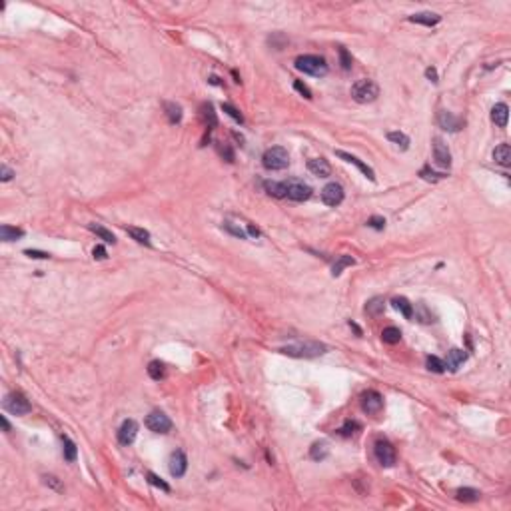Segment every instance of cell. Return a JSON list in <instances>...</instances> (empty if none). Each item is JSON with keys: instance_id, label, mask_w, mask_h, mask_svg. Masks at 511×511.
<instances>
[{"instance_id": "6da1fadb", "label": "cell", "mask_w": 511, "mask_h": 511, "mask_svg": "<svg viewBox=\"0 0 511 511\" xmlns=\"http://www.w3.org/2000/svg\"><path fill=\"white\" fill-rule=\"evenodd\" d=\"M296 68L304 74H310V76H316V78H322L328 74V64L322 56H316V54H306V56H300L296 60Z\"/></svg>"}, {"instance_id": "7a4b0ae2", "label": "cell", "mask_w": 511, "mask_h": 511, "mask_svg": "<svg viewBox=\"0 0 511 511\" xmlns=\"http://www.w3.org/2000/svg\"><path fill=\"white\" fill-rule=\"evenodd\" d=\"M326 351H328V345L320 341H304V343L282 347V353L292 357H318V355H324Z\"/></svg>"}, {"instance_id": "3957f363", "label": "cell", "mask_w": 511, "mask_h": 511, "mask_svg": "<svg viewBox=\"0 0 511 511\" xmlns=\"http://www.w3.org/2000/svg\"><path fill=\"white\" fill-rule=\"evenodd\" d=\"M377 96H379V86L369 78L357 80L351 86V98L359 104H369V102L377 100Z\"/></svg>"}, {"instance_id": "277c9868", "label": "cell", "mask_w": 511, "mask_h": 511, "mask_svg": "<svg viewBox=\"0 0 511 511\" xmlns=\"http://www.w3.org/2000/svg\"><path fill=\"white\" fill-rule=\"evenodd\" d=\"M262 164L266 170H286L290 164V156L288 150L282 146H272L264 152L262 156Z\"/></svg>"}, {"instance_id": "5b68a950", "label": "cell", "mask_w": 511, "mask_h": 511, "mask_svg": "<svg viewBox=\"0 0 511 511\" xmlns=\"http://www.w3.org/2000/svg\"><path fill=\"white\" fill-rule=\"evenodd\" d=\"M4 410L10 412L12 416H26V414H30L32 406H30V402L26 400L24 394L12 392V394H8V396L4 398Z\"/></svg>"}, {"instance_id": "8992f818", "label": "cell", "mask_w": 511, "mask_h": 511, "mask_svg": "<svg viewBox=\"0 0 511 511\" xmlns=\"http://www.w3.org/2000/svg\"><path fill=\"white\" fill-rule=\"evenodd\" d=\"M373 453H375V459L381 467H394L396 465V449L390 441L386 439H377L375 445H373Z\"/></svg>"}, {"instance_id": "52a82bcc", "label": "cell", "mask_w": 511, "mask_h": 511, "mask_svg": "<svg viewBox=\"0 0 511 511\" xmlns=\"http://www.w3.org/2000/svg\"><path fill=\"white\" fill-rule=\"evenodd\" d=\"M284 184H286V198H290L294 202H304V200H308L312 196V188L306 182H302V180L294 178V180H288Z\"/></svg>"}, {"instance_id": "ba28073f", "label": "cell", "mask_w": 511, "mask_h": 511, "mask_svg": "<svg viewBox=\"0 0 511 511\" xmlns=\"http://www.w3.org/2000/svg\"><path fill=\"white\" fill-rule=\"evenodd\" d=\"M361 410H363L365 414H369V416L379 414V412L383 410V398H381V394L375 392V390L363 392V394H361Z\"/></svg>"}, {"instance_id": "9c48e42d", "label": "cell", "mask_w": 511, "mask_h": 511, "mask_svg": "<svg viewBox=\"0 0 511 511\" xmlns=\"http://www.w3.org/2000/svg\"><path fill=\"white\" fill-rule=\"evenodd\" d=\"M146 427L154 433H168L172 429V422L166 414L162 412H152L148 418H146Z\"/></svg>"}, {"instance_id": "30bf717a", "label": "cell", "mask_w": 511, "mask_h": 511, "mask_svg": "<svg viewBox=\"0 0 511 511\" xmlns=\"http://www.w3.org/2000/svg\"><path fill=\"white\" fill-rule=\"evenodd\" d=\"M322 202L330 208H336L343 202V188L336 182H330L324 190H322Z\"/></svg>"}, {"instance_id": "8fae6325", "label": "cell", "mask_w": 511, "mask_h": 511, "mask_svg": "<svg viewBox=\"0 0 511 511\" xmlns=\"http://www.w3.org/2000/svg\"><path fill=\"white\" fill-rule=\"evenodd\" d=\"M433 160L439 168H449L451 166V152L441 138H433Z\"/></svg>"}, {"instance_id": "7c38bea8", "label": "cell", "mask_w": 511, "mask_h": 511, "mask_svg": "<svg viewBox=\"0 0 511 511\" xmlns=\"http://www.w3.org/2000/svg\"><path fill=\"white\" fill-rule=\"evenodd\" d=\"M138 435V424L134 420H126L118 429V441L120 445H132Z\"/></svg>"}, {"instance_id": "4fadbf2b", "label": "cell", "mask_w": 511, "mask_h": 511, "mask_svg": "<svg viewBox=\"0 0 511 511\" xmlns=\"http://www.w3.org/2000/svg\"><path fill=\"white\" fill-rule=\"evenodd\" d=\"M170 473H172V477H182L184 473H186V469H188V457H186V453L182 451V449H178V451H174L172 455H170Z\"/></svg>"}, {"instance_id": "5bb4252c", "label": "cell", "mask_w": 511, "mask_h": 511, "mask_svg": "<svg viewBox=\"0 0 511 511\" xmlns=\"http://www.w3.org/2000/svg\"><path fill=\"white\" fill-rule=\"evenodd\" d=\"M437 122H439V126L443 128V130H449V132H457V130H461V128H463V120L453 116L447 110H441L437 114Z\"/></svg>"}, {"instance_id": "9a60e30c", "label": "cell", "mask_w": 511, "mask_h": 511, "mask_svg": "<svg viewBox=\"0 0 511 511\" xmlns=\"http://www.w3.org/2000/svg\"><path fill=\"white\" fill-rule=\"evenodd\" d=\"M336 156H338V158H341V160H345L347 164H353V166H355V168H357V170H359L367 180H371V182L375 180L373 170H371L367 164H363L359 158H355V156H351V154H347V152H343V150H338V152H336Z\"/></svg>"}, {"instance_id": "2e32d148", "label": "cell", "mask_w": 511, "mask_h": 511, "mask_svg": "<svg viewBox=\"0 0 511 511\" xmlns=\"http://www.w3.org/2000/svg\"><path fill=\"white\" fill-rule=\"evenodd\" d=\"M308 170L318 178H328L332 174V166L326 158H312L308 162Z\"/></svg>"}, {"instance_id": "e0dca14e", "label": "cell", "mask_w": 511, "mask_h": 511, "mask_svg": "<svg viewBox=\"0 0 511 511\" xmlns=\"http://www.w3.org/2000/svg\"><path fill=\"white\" fill-rule=\"evenodd\" d=\"M507 118H509V108L503 102H499V104H495L491 108V120L495 122V126L505 128L507 126Z\"/></svg>"}, {"instance_id": "ac0fdd59", "label": "cell", "mask_w": 511, "mask_h": 511, "mask_svg": "<svg viewBox=\"0 0 511 511\" xmlns=\"http://www.w3.org/2000/svg\"><path fill=\"white\" fill-rule=\"evenodd\" d=\"M200 118H202V122H204V126L208 128V130H212V128L218 124V118H216L214 106H212L210 102H204V104L200 106Z\"/></svg>"}, {"instance_id": "d6986e66", "label": "cell", "mask_w": 511, "mask_h": 511, "mask_svg": "<svg viewBox=\"0 0 511 511\" xmlns=\"http://www.w3.org/2000/svg\"><path fill=\"white\" fill-rule=\"evenodd\" d=\"M439 20H441V16L435 12H418V14L410 16V22L424 24V26H435V24H439Z\"/></svg>"}, {"instance_id": "ffe728a7", "label": "cell", "mask_w": 511, "mask_h": 511, "mask_svg": "<svg viewBox=\"0 0 511 511\" xmlns=\"http://www.w3.org/2000/svg\"><path fill=\"white\" fill-rule=\"evenodd\" d=\"M467 359V353L463 351V349H457V347H453V349H449L447 351V363H445V367H449V369H457L459 365H463V361Z\"/></svg>"}, {"instance_id": "44dd1931", "label": "cell", "mask_w": 511, "mask_h": 511, "mask_svg": "<svg viewBox=\"0 0 511 511\" xmlns=\"http://www.w3.org/2000/svg\"><path fill=\"white\" fill-rule=\"evenodd\" d=\"M493 160L501 166H509L511 164V148L509 144H499L495 150H493Z\"/></svg>"}, {"instance_id": "7402d4cb", "label": "cell", "mask_w": 511, "mask_h": 511, "mask_svg": "<svg viewBox=\"0 0 511 511\" xmlns=\"http://www.w3.org/2000/svg\"><path fill=\"white\" fill-rule=\"evenodd\" d=\"M383 310H386V302H383L381 296H375V298L367 300V304H365L367 316H379V314H383Z\"/></svg>"}, {"instance_id": "603a6c76", "label": "cell", "mask_w": 511, "mask_h": 511, "mask_svg": "<svg viewBox=\"0 0 511 511\" xmlns=\"http://www.w3.org/2000/svg\"><path fill=\"white\" fill-rule=\"evenodd\" d=\"M24 236V230L20 228H12V226H0V240L2 242H12V240H18Z\"/></svg>"}, {"instance_id": "cb8c5ba5", "label": "cell", "mask_w": 511, "mask_h": 511, "mask_svg": "<svg viewBox=\"0 0 511 511\" xmlns=\"http://www.w3.org/2000/svg\"><path fill=\"white\" fill-rule=\"evenodd\" d=\"M126 232L130 234L138 244H146V246H150V244H152V242H150V232H148V230H144V228L128 226V228H126Z\"/></svg>"}, {"instance_id": "d4e9b609", "label": "cell", "mask_w": 511, "mask_h": 511, "mask_svg": "<svg viewBox=\"0 0 511 511\" xmlns=\"http://www.w3.org/2000/svg\"><path fill=\"white\" fill-rule=\"evenodd\" d=\"M88 230L90 232H94L100 240H104L106 244H116V236L110 232V230H106L104 226H100V224H88Z\"/></svg>"}, {"instance_id": "484cf974", "label": "cell", "mask_w": 511, "mask_h": 511, "mask_svg": "<svg viewBox=\"0 0 511 511\" xmlns=\"http://www.w3.org/2000/svg\"><path fill=\"white\" fill-rule=\"evenodd\" d=\"M392 304H394V308H396L406 320H412V318H414V306H412L406 298H394Z\"/></svg>"}, {"instance_id": "4316f807", "label": "cell", "mask_w": 511, "mask_h": 511, "mask_svg": "<svg viewBox=\"0 0 511 511\" xmlns=\"http://www.w3.org/2000/svg\"><path fill=\"white\" fill-rule=\"evenodd\" d=\"M455 497L459 501H463V503H473V501H477L481 497V493L477 489H473V487H461V489L455 491Z\"/></svg>"}, {"instance_id": "83f0119b", "label": "cell", "mask_w": 511, "mask_h": 511, "mask_svg": "<svg viewBox=\"0 0 511 511\" xmlns=\"http://www.w3.org/2000/svg\"><path fill=\"white\" fill-rule=\"evenodd\" d=\"M353 264H355V260L351 258V256H340V258L336 260V264L332 266V276H334V278H338V276H340L347 266H353Z\"/></svg>"}, {"instance_id": "f1b7e54d", "label": "cell", "mask_w": 511, "mask_h": 511, "mask_svg": "<svg viewBox=\"0 0 511 511\" xmlns=\"http://www.w3.org/2000/svg\"><path fill=\"white\" fill-rule=\"evenodd\" d=\"M164 110H166V116H168V122L170 124H178L182 120V108L176 104V102H166L164 104Z\"/></svg>"}, {"instance_id": "f546056e", "label": "cell", "mask_w": 511, "mask_h": 511, "mask_svg": "<svg viewBox=\"0 0 511 511\" xmlns=\"http://www.w3.org/2000/svg\"><path fill=\"white\" fill-rule=\"evenodd\" d=\"M264 188L274 198H286V184L284 182H264Z\"/></svg>"}, {"instance_id": "4dcf8cb0", "label": "cell", "mask_w": 511, "mask_h": 511, "mask_svg": "<svg viewBox=\"0 0 511 511\" xmlns=\"http://www.w3.org/2000/svg\"><path fill=\"white\" fill-rule=\"evenodd\" d=\"M381 340L386 341V343H390V345H394V343H400V340H402V332H400L398 328L390 326V328H386V330L381 332Z\"/></svg>"}, {"instance_id": "1f68e13d", "label": "cell", "mask_w": 511, "mask_h": 511, "mask_svg": "<svg viewBox=\"0 0 511 511\" xmlns=\"http://www.w3.org/2000/svg\"><path fill=\"white\" fill-rule=\"evenodd\" d=\"M414 312H416V320H420L422 324H431V322H433V316H431V312L427 310L426 304H422V302L416 304V310H414Z\"/></svg>"}, {"instance_id": "d6a6232c", "label": "cell", "mask_w": 511, "mask_h": 511, "mask_svg": "<svg viewBox=\"0 0 511 511\" xmlns=\"http://www.w3.org/2000/svg\"><path fill=\"white\" fill-rule=\"evenodd\" d=\"M328 453H330V449H328V445L322 441V443H314L312 445V449H310V457L314 459V461H322V459H326L328 457Z\"/></svg>"}, {"instance_id": "836d02e7", "label": "cell", "mask_w": 511, "mask_h": 511, "mask_svg": "<svg viewBox=\"0 0 511 511\" xmlns=\"http://www.w3.org/2000/svg\"><path fill=\"white\" fill-rule=\"evenodd\" d=\"M64 441V459L66 461H76V455H78V449H76V443L70 439V437H62Z\"/></svg>"}, {"instance_id": "e575fe53", "label": "cell", "mask_w": 511, "mask_h": 511, "mask_svg": "<svg viewBox=\"0 0 511 511\" xmlns=\"http://www.w3.org/2000/svg\"><path fill=\"white\" fill-rule=\"evenodd\" d=\"M388 140L394 142V144H398L402 150H408V148H410V138H408L404 132H390V134H388Z\"/></svg>"}, {"instance_id": "d590c367", "label": "cell", "mask_w": 511, "mask_h": 511, "mask_svg": "<svg viewBox=\"0 0 511 511\" xmlns=\"http://www.w3.org/2000/svg\"><path fill=\"white\" fill-rule=\"evenodd\" d=\"M148 375H150L152 379L160 381V379L164 377V363H160V361H150V363H148Z\"/></svg>"}, {"instance_id": "8d00e7d4", "label": "cell", "mask_w": 511, "mask_h": 511, "mask_svg": "<svg viewBox=\"0 0 511 511\" xmlns=\"http://www.w3.org/2000/svg\"><path fill=\"white\" fill-rule=\"evenodd\" d=\"M427 369H429V371H435V373H443V371H445V361H441V359L435 357V355H429V357H427Z\"/></svg>"}, {"instance_id": "74e56055", "label": "cell", "mask_w": 511, "mask_h": 511, "mask_svg": "<svg viewBox=\"0 0 511 511\" xmlns=\"http://www.w3.org/2000/svg\"><path fill=\"white\" fill-rule=\"evenodd\" d=\"M222 110H224V112H226V114H228L230 118H234V120H236L238 124H244V116H242V112H240L238 108H234L232 104L224 102V104H222Z\"/></svg>"}, {"instance_id": "f35d334b", "label": "cell", "mask_w": 511, "mask_h": 511, "mask_svg": "<svg viewBox=\"0 0 511 511\" xmlns=\"http://www.w3.org/2000/svg\"><path fill=\"white\" fill-rule=\"evenodd\" d=\"M359 429H361V426H359L357 422H345V424H343V427L340 429V433H341L343 437H349V435L357 433Z\"/></svg>"}, {"instance_id": "ab89813d", "label": "cell", "mask_w": 511, "mask_h": 511, "mask_svg": "<svg viewBox=\"0 0 511 511\" xmlns=\"http://www.w3.org/2000/svg\"><path fill=\"white\" fill-rule=\"evenodd\" d=\"M224 230H226V232H230V234H232V236H236V238H240V240H244V238H246V236H248V234H246V232H244V230H242V228H240V226H234V224H232V222H224Z\"/></svg>"}, {"instance_id": "60d3db41", "label": "cell", "mask_w": 511, "mask_h": 511, "mask_svg": "<svg viewBox=\"0 0 511 511\" xmlns=\"http://www.w3.org/2000/svg\"><path fill=\"white\" fill-rule=\"evenodd\" d=\"M42 479H44V483H46L48 487H52L54 491H64V485L60 483V479H58L56 475H44Z\"/></svg>"}, {"instance_id": "b9f144b4", "label": "cell", "mask_w": 511, "mask_h": 511, "mask_svg": "<svg viewBox=\"0 0 511 511\" xmlns=\"http://www.w3.org/2000/svg\"><path fill=\"white\" fill-rule=\"evenodd\" d=\"M338 52H340V62H341V68H343V70H349V68H351V56H349V52H347L343 46H341Z\"/></svg>"}, {"instance_id": "7bdbcfd3", "label": "cell", "mask_w": 511, "mask_h": 511, "mask_svg": "<svg viewBox=\"0 0 511 511\" xmlns=\"http://www.w3.org/2000/svg\"><path fill=\"white\" fill-rule=\"evenodd\" d=\"M294 88H296V90H298V92H300L304 98L312 100V90H310V88H308V86H306L302 80H296V82H294Z\"/></svg>"}, {"instance_id": "ee69618b", "label": "cell", "mask_w": 511, "mask_h": 511, "mask_svg": "<svg viewBox=\"0 0 511 511\" xmlns=\"http://www.w3.org/2000/svg\"><path fill=\"white\" fill-rule=\"evenodd\" d=\"M148 481L152 483V485H156V487H160V489H164V491H170V485L166 483V481H162L158 475H154V473H148Z\"/></svg>"}, {"instance_id": "f6af8a7d", "label": "cell", "mask_w": 511, "mask_h": 511, "mask_svg": "<svg viewBox=\"0 0 511 511\" xmlns=\"http://www.w3.org/2000/svg\"><path fill=\"white\" fill-rule=\"evenodd\" d=\"M218 152L222 154V158H226V162H234V152H232V148L228 146V144H218Z\"/></svg>"}, {"instance_id": "bcb514c9", "label": "cell", "mask_w": 511, "mask_h": 511, "mask_svg": "<svg viewBox=\"0 0 511 511\" xmlns=\"http://www.w3.org/2000/svg\"><path fill=\"white\" fill-rule=\"evenodd\" d=\"M367 226H371L373 230H383V228H386V220L379 218V216H373V218L367 220Z\"/></svg>"}, {"instance_id": "7dc6e473", "label": "cell", "mask_w": 511, "mask_h": 511, "mask_svg": "<svg viewBox=\"0 0 511 511\" xmlns=\"http://www.w3.org/2000/svg\"><path fill=\"white\" fill-rule=\"evenodd\" d=\"M24 254L28 256V258H36V260H46V258H50L48 252H38V250H26Z\"/></svg>"}, {"instance_id": "c3c4849f", "label": "cell", "mask_w": 511, "mask_h": 511, "mask_svg": "<svg viewBox=\"0 0 511 511\" xmlns=\"http://www.w3.org/2000/svg\"><path fill=\"white\" fill-rule=\"evenodd\" d=\"M12 176H14V172H12L6 164L0 166V180H2V182H8V180H12Z\"/></svg>"}, {"instance_id": "681fc988", "label": "cell", "mask_w": 511, "mask_h": 511, "mask_svg": "<svg viewBox=\"0 0 511 511\" xmlns=\"http://www.w3.org/2000/svg\"><path fill=\"white\" fill-rule=\"evenodd\" d=\"M92 256H94V260H106V258H108L104 246H96V248L92 250Z\"/></svg>"}, {"instance_id": "f907efd6", "label": "cell", "mask_w": 511, "mask_h": 511, "mask_svg": "<svg viewBox=\"0 0 511 511\" xmlns=\"http://www.w3.org/2000/svg\"><path fill=\"white\" fill-rule=\"evenodd\" d=\"M422 178H426V180H441V178H445V174H435V172H429L427 168H424L422 170Z\"/></svg>"}, {"instance_id": "816d5d0a", "label": "cell", "mask_w": 511, "mask_h": 511, "mask_svg": "<svg viewBox=\"0 0 511 511\" xmlns=\"http://www.w3.org/2000/svg\"><path fill=\"white\" fill-rule=\"evenodd\" d=\"M426 76H427L431 82H437V70H435V68H427V70H426Z\"/></svg>"}, {"instance_id": "f5cc1de1", "label": "cell", "mask_w": 511, "mask_h": 511, "mask_svg": "<svg viewBox=\"0 0 511 511\" xmlns=\"http://www.w3.org/2000/svg\"><path fill=\"white\" fill-rule=\"evenodd\" d=\"M248 234H250V236H254V238H258V236H260V230L250 224V226H248Z\"/></svg>"}, {"instance_id": "db71d44e", "label": "cell", "mask_w": 511, "mask_h": 511, "mask_svg": "<svg viewBox=\"0 0 511 511\" xmlns=\"http://www.w3.org/2000/svg\"><path fill=\"white\" fill-rule=\"evenodd\" d=\"M0 422H2V427H4V431L8 433V431H10V424H8V420L2 416V418H0Z\"/></svg>"}]
</instances>
